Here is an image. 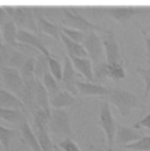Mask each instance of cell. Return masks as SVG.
Returning a JSON list of instances; mask_svg holds the SVG:
<instances>
[{
	"mask_svg": "<svg viewBox=\"0 0 150 151\" xmlns=\"http://www.w3.org/2000/svg\"><path fill=\"white\" fill-rule=\"evenodd\" d=\"M106 101L116 106L123 117H127L134 109L144 107L143 102L135 93L120 87H109V94L106 96Z\"/></svg>",
	"mask_w": 150,
	"mask_h": 151,
	"instance_id": "1",
	"label": "cell"
},
{
	"mask_svg": "<svg viewBox=\"0 0 150 151\" xmlns=\"http://www.w3.org/2000/svg\"><path fill=\"white\" fill-rule=\"evenodd\" d=\"M9 18L15 23L19 30H26L40 36L36 18L34 14L33 8L31 7H13V6H2Z\"/></svg>",
	"mask_w": 150,
	"mask_h": 151,
	"instance_id": "2",
	"label": "cell"
},
{
	"mask_svg": "<svg viewBox=\"0 0 150 151\" xmlns=\"http://www.w3.org/2000/svg\"><path fill=\"white\" fill-rule=\"evenodd\" d=\"M61 23L64 24L63 27L68 25V27H71L75 30L81 31L83 33H89V32H103L106 33L107 29L102 27L100 25H97L91 21L87 19L86 17L80 14L76 8H63L61 9Z\"/></svg>",
	"mask_w": 150,
	"mask_h": 151,
	"instance_id": "3",
	"label": "cell"
},
{
	"mask_svg": "<svg viewBox=\"0 0 150 151\" xmlns=\"http://www.w3.org/2000/svg\"><path fill=\"white\" fill-rule=\"evenodd\" d=\"M49 132L60 138H70L72 136L70 114L66 109H52Z\"/></svg>",
	"mask_w": 150,
	"mask_h": 151,
	"instance_id": "4",
	"label": "cell"
},
{
	"mask_svg": "<svg viewBox=\"0 0 150 151\" xmlns=\"http://www.w3.org/2000/svg\"><path fill=\"white\" fill-rule=\"evenodd\" d=\"M94 15H109L113 19L117 20L120 23H126L128 20H131L133 17L141 13L150 12V8L141 7H131V6H125V7H106V8H93L92 9Z\"/></svg>",
	"mask_w": 150,
	"mask_h": 151,
	"instance_id": "5",
	"label": "cell"
},
{
	"mask_svg": "<svg viewBox=\"0 0 150 151\" xmlns=\"http://www.w3.org/2000/svg\"><path fill=\"white\" fill-rule=\"evenodd\" d=\"M99 125L102 127L106 136L107 141V151H113L115 145V135H116L117 125L116 121L113 116L110 103L105 100L100 104V115H99Z\"/></svg>",
	"mask_w": 150,
	"mask_h": 151,
	"instance_id": "6",
	"label": "cell"
},
{
	"mask_svg": "<svg viewBox=\"0 0 150 151\" xmlns=\"http://www.w3.org/2000/svg\"><path fill=\"white\" fill-rule=\"evenodd\" d=\"M82 45L84 47V49H86L88 57L90 58L93 67L98 66L100 64H103V63H106L102 38L99 36L97 32L86 33Z\"/></svg>",
	"mask_w": 150,
	"mask_h": 151,
	"instance_id": "7",
	"label": "cell"
},
{
	"mask_svg": "<svg viewBox=\"0 0 150 151\" xmlns=\"http://www.w3.org/2000/svg\"><path fill=\"white\" fill-rule=\"evenodd\" d=\"M0 75H1L6 90L13 93L21 100L24 92V82L19 70L11 67H7V66H1Z\"/></svg>",
	"mask_w": 150,
	"mask_h": 151,
	"instance_id": "8",
	"label": "cell"
},
{
	"mask_svg": "<svg viewBox=\"0 0 150 151\" xmlns=\"http://www.w3.org/2000/svg\"><path fill=\"white\" fill-rule=\"evenodd\" d=\"M102 43L104 47L106 64H124L118 42L113 31L109 30L106 33H104L102 37Z\"/></svg>",
	"mask_w": 150,
	"mask_h": 151,
	"instance_id": "9",
	"label": "cell"
},
{
	"mask_svg": "<svg viewBox=\"0 0 150 151\" xmlns=\"http://www.w3.org/2000/svg\"><path fill=\"white\" fill-rule=\"evenodd\" d=\"M63 58H64V68H63V78L60 81L61 87L72 95L80 98L78 89H77V79H76L77 75H76L75 67L67 54H64Z\"/></svg>",
	"mask_w": 150,
	"mask_h": 151,
	"instance_id": "10",
	"label": "cell"
},
{
	"mask_svg": "<svg viewBox=\"0 0 150 151\" xmlns=\"http://www.w3.org/2000/svg\"><path fill=\"white\" fill-rule=\"evenodd\" d=\"M0 53H1V57H2V66L15 68L19 71L20 69L22 68L24 63L31 57L27 54L22 53L18 49L7 45V44H4V48L0 50Z\"/></svg>",
	"mask_w": 150,
	"mask_h": 151,
	"instance_id": "11",
	"label": "cell"
},
{
	"mask_svg": "<svg viewBox=\"0 0 150 151\" xmlns=\"http://www.w3.org/2000/svg\"><path fill=\"white\" fill-rule=\"evenodd\" d=\"M81 99L72 95L68 91L61 89L57 93L49 96V104L52 109H67L81 105Z\"/></svg>",
	"mask_w": 150,
	"mask_h": 151,
	"instance_id": "12",
	"label": "cell"
},
{
	"mask_svg": "<svg viewBox=\"0 0 150 151\" xmlns=\"http://www.w3.org/2000/svg\"><path fill=\"white\" fill-rule=\"evenodd\" d=\"M144 136L145 135L140 129L118 125L116 129V135H115V144L124 147V146L135 142L140 138H143Z\"/></svg>",
	"mask_w": 150,
	"mask_h": 151,
	"instance_id": "13",
	"label": "cell"
},
{
	"mask_svg": "<svg viewBox=\"0 0 150 151\" xmlns=\"http://www.w3.org/2000/svg\"><path fill=\"white\" fill-rule=\"evenodd\" d=\"M17 41L22 44H26V45L31 46L38 50L41 54H44L46 57L52 56V54L48 49L46 48L45 44L43 43L41 37L38 35H35L34 33L26 30H18V35H17Z\"/></svg>",
	"mask_w": 150,
	"mask_h": 151,
	"instance_id": "14",
	"label": "cell"
},
{
	"mask_svg": "<svg viewBox=\"0 0 150 151\" xmlns=\"http://www.w3.org/2000/svg\"><path fill=\"white\" fill-rule=\"evenodd\" d=\"M77 89L81 96H104L109 94V88L95 82H83L77 80Z\"/></svg>",
	"mask_w": 150,
	"mask_h": 151,
	"instance_id": "15",
	"label": "cell"
},
{
	"mask_svg": "<svg viewBox=\"0 0 150 151\" xmlns=\"http://www.w3.org/2000/svg\"><path fill=\"white\" fill-rule=\"evenodd\" d=\"M34 10V8H33ZM34 14L36 18V22H38V27L40 33H45L55 38L56 41H60V27L57 25L56 23L49 21L48 19L44 18L42 14H40L38 11L34 10Z\"/></svg>",
	"mask_w": 150,
	"mask_h": 151,
	"instance_id": "16",
	"label": "cell"
},
{
	"mask_svg": "<svg viewBox=\"0 0 150 151\" xmlns=\"http://www.w3.org/2000/svg\"><path fill=\"white\" fill-rule=\"evenodd\" d=\"M19 129L24 144L27 145L33 151H42L40 144H38V140L36 138V135H35L33 128L27 123V117H25L19 124Z\"/></svg>",
	"mask_w": 150,
	"mask_h": 151,
	"instance_id": "17",
	"label": "cell"
},
{
	"mask_svg": "<svg viewBox=\"0 0 150 151\" xmlns=\"http://www.w3.org/2000/svg\"><path fill=\"white\" fill-rule=\"evenodd\" d=\"M0 107L19 110L22 111V112H25V113H29L24 103L17 95L9 92L6 89H1V88H0Z\"/></svg>",
	"mask_w": 150,
	"mask_h": 151,
	"instance_id": "18",
	"label": "cell"
},
{
	"mask_svg": "<svg viewBox=\"0 0 150 151\" xmlns=\"http://www.w3.org/2000/svg\"><path fill=\"white\" fill-rule=\"evenodd\" d=\"M68 57L70 58L74 67L78 70L79 73H81L89 82H95L93 76V66H92V63L89 57H87V58H78V57L72 56Z\"/></svg>",
	"mask_w": 150,
	"mask_h": 151,
	"instance_id": "19",
	"label": "cell"
},
{
	"mask_svg": "<svg viewBox=\"0 0 150 151\" xmlns=\"http://www.w3.org/2000/svg\"><path fill=\"white\" fill-rule=\"evenodd\" d=\"M18 30L19 29L17 27L15 23L11 19H9L4 24L0 25V31H1V35L4 37V44H7V45L14 48L15 45L18 44V41H17Z\"/></svg>",
	"mask_w": 150,
	"mask_h": 151,
	"instance_id": "20",
	"label": "cell"
},
{
	"mask_svg": "<svg viewBox=\"0 0 150 151\" xmlns=\"http://www.w3.org/2000/svg\"><path fill=\"white\" fill-rule=\"evenodd\" d=\"M60 41L64 43L66 50H67L66 54L68 56L78 57V58H87L88 57V54H87L82 44H79L77 42L70 40L64 33H61V31H60Z\"/></svg>",
	"mask_w": 150,
	"mask_h": 151,
	"instance_id": "21",
	"label": "cell"
},
{
	"mask_svg": "<svg viewBox=\"0 0 150 151\" xmlns=\"http://www.w3.org/2000/svg\"><path fill=\"white\" fill-rule=\"evenodd\" d=\"M32 128L36 135L42 151H53L56 148V146L53 144L52 139H50L48 128H46L44 126H40V125H33Z\"/></svg>",
	"mask_w": 150,
	"mask_h": 151,
	"instance_id": "22",
	"label": "cell"
},
{
	"mask_svg": "<svg viewBox=\"0 0 150 151\" xmlns=\"http://www.w3.org/2000/svg\"><path fill=\"white\" fill-rule=\"evenodd\" d=\"M35 100L38 103V107L43 109L47 113H52L50 104H49V95L48 92L42 83L41 80L36 79V88H35Z\"/></svg>",
	"mask_w": 150,
	"mask_h": 151,
	"instance_id": "23",
	"label": "cell"
},
{
	"mask_svg": "<svg viewBox=\"0 0 150 151\" xmlns=\"http://www.w3.org/2000/svg\"><path fill=\"white\" fill-rule=\"evenodd\" d=\"M27 117V113L19 110H11V109H4L0 107V118L4 121L11 123V124H18Z\"/></svg>",
	"mask_w": 150,
	"mask_h": 151,
	"instance_id": "24",
	"label": "cell"
},
{
	"mask_svg": "<svg viewBox=\"0 0 150 151\" xmlns=\"http://www.w3.org/2000/svg\"><path fill=\"white\" fill-rule=\"evenodd\" d=\"M42 83H43L44 87L46 88V90L48 92L49 96L53 94H55L58 91L61 90L59 82H58V81L54 78V76L50 73L49 68L46 69V71L44 72V76H43V78H42Z\"/></svg>",
	"mask_w": 150,
	"mask_h": 151,
	"instance_id": "25",
	"label": "cell"
},
{
	"mask_svg": "<svg viewBox=\"0 0 150 151\" xmlns=\"http://www.w3.org/2000/svg\"><path fill=\"white\" fill-rule=\"evenodd\" d=\"M106 71L107 77L113 81H120L126 77L124 64H106Z\"/></svg>",
	"mask_w": 150,
	"mask_h": 151,
	"instance_id": "26",
	"label": "cell"
},
{
	"mask_svg": "<svg viewBox=\"0 0 150 151\" xmlns=\"http://www.w3.org/2000/svg\"><path fill=\"white\" fill-rule=\"evenodd\" d=\"M46 69H48V60L47 57L44 54L38 53L35 57V69H34V75L35 78L42 81V78L44 76V72Z\"/></svg>",
	"mask_w": 150,
	"mask_h": 151,
	"instance_id": "27",
	"label": "cell"
},
{
	"mask_svg": "<svg viewBox=\"0 0 150 151\" xmlns=\"http://www.w3.org/2000/svg\"><path fill=\"white\" fill-rule=\"evenodd\" d=\"M17 136H19V134L14 129L6 128L0 125V142L2 145L4 151H10V141Z\"/></svg>",
	"mask_w": 150,
	"mask_h": 151,
	"instance_id": "28",
	"label": "cell"
},
{
	"mask_svg": "<svg viewBox=\"0 0 150 151\" xmlns=\"http://www.w3.org/2000/svg\"><path fill=\"white\" fill-rule=\"evenodd\" d=\"M34 69H35V57H30L24 63V65L22 66V68L20 69V73L21 77L24 81L27 80H32L35 78L34 75Z\"/></svg>",
	"mask_w": 150,
	"mask_h": 151,
	"instance_id": "29",
	"label": "cell"
},
{
	"mask_svg": "<svg viewBox=\"0 0 150 151\" xmlns=\"http://www.w3.org/2000/svg\"><path fill=\"white\" fill-rule=\"evenodd\" d=\"M47 60H48V68L50 73L54 76V78L58 82H60L61 78H63V67H61V64L59 63V60H57L55 57H53V55L47 57Z\"/></svg>",
	"mask_w": 150,
	"mask_h": 151,
	"instance_id": "30",
	"label": "cell"
},
{
	"mask_svg": "<svg viewBox=\"0 0 150 151\" xmlns=\"http://www.w3.org/2000/svg\"><path fill=\"white\" fill-rule=\"evenodd\" d=\"M124 148L135 151H150V136H144L135 142L124 146Z\"/></svg>",
	"mask_w": 150,
	"mask_h": 151,
	"instance_id": "31",
	"label": "cell"
},
{
	"mask_svg": "<svg viewBox=\"0 0 150 151\" xmlns=\"http://www.w3.org/2000/svg\"><path fill=\"white\" fill-rule=\"evenodd\" d=\"M60 31L61 33H64L67 37H69L72 41L77 42L79 44H81L84 40V35L86 33H83L81 31L75 30V29H71V27H60Z\"/></svg>",
	"mask_w": 150,
	"mask_h": 151,
	"instance_id": "32",
	"label": "cell"
},
{
	"mask_svg": "<svg viewBox=\"0 0 150 151\" xmlns=\"http://www.w3.org/2000/svg\"><path fill=\"white\" fill-rule=\"evenodd\" d=\"M148 67L147 68H138L136 69V71L145 80V94H144V101H146L150 92V60H147Z\"/></svg>",
	"mask_w": 150,
	"mask_h": 151,
	"instance_id": "33",
	"label": "cell"
},
{
	"mask_svg": "<svg viewBox=\"0 0 150 151\" xmlns=\"http://www.w3.org/2000/svg\"><path fill=\"white\" fill-rule=\"evenodd\" d=\"M58 147L60 149H63L64 151H81L79 146L76 144L71 138H66V139L61 140L58 144Z\"/></svg>",
	"mask_w": 150,
	"mask_h": 151,
	"instance_id": "34",
	"label": "cell"
},
{
	"mask_svg": "<svg viewBox=\"0 0 150 151\" xmlns=\"http://www.w3.org/2000/svg\"><path fill=\"white\" fill-rule=\"evenodd\" d=\"M133 127L136 129H140V130H141V128L150 129V113L147 114L146 116H144L143 118H141L140 121L137 122Z\"/></svg>",
	"mask_w": 150,
	"mask_h": 151,
	"instance_id": "35",
	"label": "cell"
},
{
	"mask_svg": "<svg viewBox=\"0 0 150 151\" xmlns=\"http://www.w3.org/2000/svg\"><path fill=\"white\" fill-rule=\"evenodd\" d=\"M9 19H10V18H9L8 13L6 12V10H4V8L0 6V25L4 24V23L6 22V21H8Z\"/></svg>",
	"mask_w": 150,
	"mask_h": 151,
	"instance_id": "36",
	"label": "cell"
},
{
	"mask_svg": "<svg viewBox=\"0 0 150 151\" xmlns=\"http://www.w3.org/2000/svg\"><path fill=\"white\" fill-rule=\"evenodd\" d=\"M145 43H146V57L147 60H150V37L145 36Z\"/></svg>",
	"mask_w": 150,
	"mask_h": 151,
	"instance_id": "37",
	"label": "cell"
},
{
	"mask_svg": "<svg viewBox=\"0 0 150 151\" xmlns=\"http://www.w3.org/2000/svg\"><path fill=\"white\" fill-rule=\"evenodd\" d=\"M87 151H104L103 148H100V147H94V146H90L89 149Z\"/></svg>",
	"mask_w": 150,
	"mask_h": 151,
	"instance_id": "38",
	"label": "cell"
},
{
	"mask_svg": "<svg viewBox=\"0 0 150 151\" xmlns=\"http://www.w3.org/2000/svg\"><path fill=\"white\" fill-rule=\"evenodd\" d=\"M148 32H150V25H148V27H144V29H141V33H143L144 35H146Z\"/></svg>",
	"mask_w": 150,
	"mask_h": 151,
	"instance_id": "39",
	"label": "cell"
},
{
	"mask_svg": "<svg viewBox=\"0 0 150 151\" xmlns=\"http://www.w3.org/2000/svg\"><path fill=\"white\" fill-rule=\"evenodd\" d=\"M4 43H2V41H1V31H0V50L4 48Z\"/></svg>",
	"mask_w": 150,
	"mask_h": 151,
	"instance_id": "40",
	"label": "cell"
},
{
	"mask_svg": "<svg viewBox=\"0 0 150 151\" xmlns=\"http://www.w3.org/2000/svg\"><path fill=\"white\" fill-rule=\"evenodd\" d=\"M2 148L4 147H2V145H1V142H0V151H2Z\"/></svg>",
	"mask_w": 150,
	"mask_h": 151,
	"instance_id": "41",
	"label": "cell"
}]
</instances>
